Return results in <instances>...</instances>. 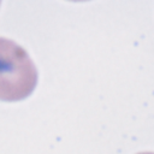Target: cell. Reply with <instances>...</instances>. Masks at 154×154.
<instances>
[{"instance_id":"obj_1","label":"cell","mask_w":154,"mask_h":154,"mask_svg":"<svg viewBox=\"0 0 154 154\" xmlns=\"http://www.w3.org/2000/svg\"><path fill=\"white\" fill-rule=\"evenodd\" d=\"M36 83L37 70L26 51L14 41L0 37V100H23Z\"/></svg>"},{"instance_id":"obj_2","label":"cell","mask_w":154,"mask_h":154,"mask_svg":"<svg viewBox=\"0 0 154 154\" xmlns=\"http://www.w3.org/2000/svg\"><path fill=\"white\" fill-rule=\"evenodd\" d=\"M137 154H154L153 152H141V153H137Z\"/></svg>"}]
</instances>
